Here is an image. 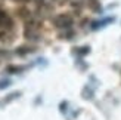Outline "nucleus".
<instances>
[{"instance_id": "obj_5", "label": "nucleus", "mask_w": 121, "mask_h": 120, "mask_svg": "<svg viewBox=\"0 0 121 120\" xmlns=\"http://www.w3.org/2000/svg\"><path fill=\"white\" fill-rule=\"evenodd\" d=\"M15 2H28V0H15Z\"/></svg>"}, {"instance_id": "obj_3", "label": "nucleus", "mask_w": 121, "mask_h": 120, "mask_svg": "<svg viewBox=\"0 0 121 120\" xmlns=\"http://www.w3.org/2000/svg\"><path fill=\"white\" fill-rule=\"evenodd\" d=\"M18 97H19V93H18V92H15V93H10V97H8V98H6V99H3V101H2V104H6V102H10L12 99H15V98H18Z\"/></svg>"}, {"instance_id": "obj_2", "label": "nucleus", "mask_w": 121, "mask_h": 120, "mask_svg": "<svg viewBox=\"0 0 121 120\" xmlns=\"http://www.w3.org/2000/svg\"><path fill=\"white\" fill-rule=\"evenodd\" d=\"M13 27V21H12V18L8 15V12L0 9V28L2 30H9Z\"/></svg>"}, {"instance_id": "obj_4", "label": "nucleus", "mask_w": 121, "mask_h": 120, "mask_svg": "<svg viewBox=\"0 0 121 120\" xmlns=\"http://www.w3.org/2000/svg\"><path fill=\"white\" fill-rule=\"evenodd\" d=\"M10 85V80L9 79H4V80H2L0 82V89H3V88H8Z\"/></svg>"}, {"instance_id": "obj_1", "label": "nucleus", "mask_w": 121, "mask_h": 120, "mask_svg": "<svg viewBox=\"0 0 121 120\" xmlns=\"http://www.w3.org/2000/svg\"><path fill=\"white\" fill-rule=\"evenodd\" d=\"M53 25L58 28H69L72 25V18L68 14H59L53 18Z\"/></svg>"}]
</instances>
